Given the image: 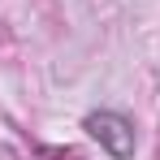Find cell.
<instances>
[{
  "label": "cell",
  "mask_w": 160,
  "mask_h": 160,
  "mask_svg": "<svg viewBox=\"0 0 160 160\" xmlns=\"http://www.w3.org/2000/svg\"><path fill=\"white\" fill-rule=\"evenodd\" d=\"M82 126H87V134L104 147L108 156H117V160L134 156V126L121 117V112H91Z\"/></svg>",
  "instance_id": "1"
}]
</instances>
